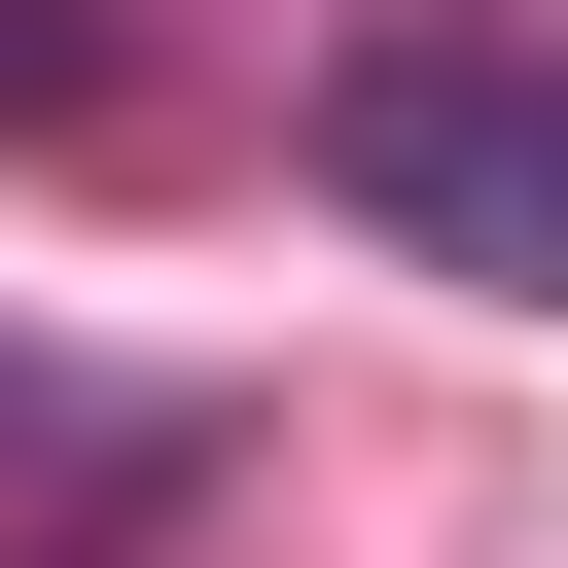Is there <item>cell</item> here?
<instances>
[{"mask_svg": "<svg viewBox=\"0 0 568 568\" xmlns=\"http://www.w3.org/2000/svg\"><path fill=\"white\" fill-rule=\"evenodd\" d=\"M320 213L390 248V284H497V320H568V36L532 0H390V36H320Z\"/></svg>", "mask_w": 568, "mask_h": 568, "instance_id": "1", "label": "cell"}, {"mask_svg": "<svg viewBox=\"0 0 568 568\" xmlns=\"http://www.w3.org/2000/svg\"><path fill=\"white\" fill-rule=\"evenodd\" d=\"M0 142H106V0H0Z\"/></svg>", "mask_w": 568, "mask_h": 568, "instance_id": "2", "label": "cell"}, {"mask_svg": "<svg viewBox=\"0 0 568 568\" xmlns=\"http://www.w3.org/2000/svg\"><path fill=\"white\" fill-rule=\"evenodd\" d=\"M0 426H36V355H0Z\"/></svg>", "mask_w": 568, "mask_h": 568, "instance_id": "3", "label": "cell"}]
</instances>
